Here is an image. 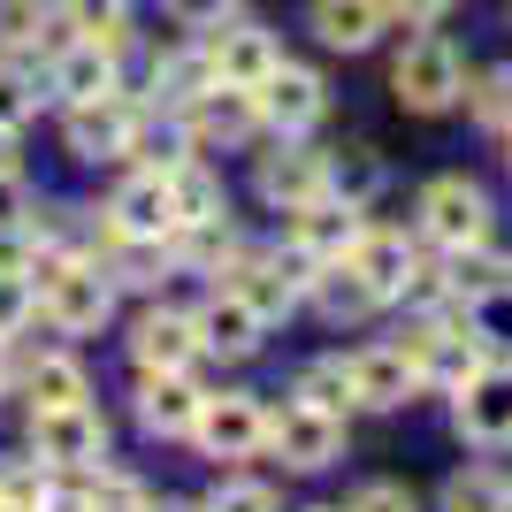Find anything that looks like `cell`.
Segmentation results:
<instances>
[{"label": "cell", "mask_w": 512, "mask_h": 512, "mask_svg": "<svg viewBox=\"0 0 512 512\" xmlns=\"http://www.w3.org/2000/svg\"><path fill=\"white\" fill-rule=\"evenodd\" d=\"M31 314H39V283L31 276H0V337H16Z\"/></svg>", "instance_id": "37"}, {"label": "cell", "mask_w": 512, "mask_h": 512, "mask_svg": "<svg viewBox=\"0 0 512 512\" xmlns=\"http://www.w3.org/2000/svg\"><path fill=\"white\" fill-rule=\"evenodd\" d=\"M23 214H31V207H23V176L8 169V176H0V230H16Z\"/></svg>", "instance_id": "43"}, {"label": "cell", "mask_w": 512, "mask_h": 512, "mask_svg": "<svg viewBox=\"0 0 512 512\" xmlns=\"http://www.w3.org/2000/svg\"><path fill=\"white\" fill-rule=\"evenodd\" d=\"M23 390H31V413H54V406H85L92 383H85V367L69 360V352H46V360L23 367Z\"/></svg>", "instance_id": "25"}, {"label": "cell", "mask_w": 512, "mask_h": 512, "mask_svg": "<svg viewBox=\"0 0 512 512\" xmlns=\"http://www.w3.org/2000/svg\"><path fill=\"white\" fill-rule=\"evenodd\" d=\"M169 207H176V230H192V222H222L230 199H222V184L199 161H184V169H169Z\"/></svg>", "instance_id": "27"}, {"label": "cell", "mask_w": 512, "mask_h": 512, "mask_svg": "<svg viewBox=\"0 0 512 512\" xmlns=\"http://www.w3.org/2000/svg\"><path fill=\"white\" fill-rule=\"evenodd\" d=\"M367 207H344V199H314V207H299L291 214V245H299L306 260H352V245L367 237V222H360Z\"/></svg>", "instance_id": "16"}, {"label": "cell", "mask_w": 512, "mask_h": 512, "mask_svg": "<svg viewBox=\"0 0 512 512\" xmlns=\"http://www.w3.org/2000/svg\"><path fill=\"white\" fill-rule=\"evenodd\" d=\"M130 360L146 367V375H192V360H199V321L176 314V306L138 314V329H130Z\"/></svg>", "instance_id": "14"}, {"label": "cell", "mask_w": 512, "mask_h": 512, "mask_svg": "<svg viewBox=\"0 0 512 512\" xmlns=\"http://www.w3.org/2000/svg\"><path fill=\"white\" fill-rule=\"evenodd\" d=\"M31 260H39V237L23 230H0V276H31Z\"/></svg>", "instance_id": "41"}, {"label": "cell", "mask_w": 512, "mask_h": 512, "mask_svg": "<svg viewBox=\"0 0 512 512\" xmlns=\"http://www.w3.org/2000/svg\"><path fill=\"white\" fill-rule=\"evenodd\" d=\"M375 192H383V161H375L367 146H344V153H329V169H321V199L367 207Z\"/></svg>", "instance_id": "26"}, {"label": "cell", "mask_w": 512, "mask_h": 512, "mask_svg": "<svg viewBox=\"0 0 512 512\" xmlns=\"http://www.w3.org/2000/svg\"><path fill=\"white\" fill-rule=\"evenodd\" d=\"M62 8H69V31L85 46H107V54L130 46V8L123 0H62Z\"/></svg>", "instance_id": "29"}, {"label": "cell", "mask_w": 512, "mask_h": 512, "mask_svg": "<svg viewBox=\"0 0 512 512\" xmlns=\"http://www.w3.org/2000/svg\"><path fill=\"white\" fill-rule=\"evenodd\" d=\"M268 451H283V467L299 474H321L344 459V413H321L306 406V398H283L276 413H268Z\"/></svg>", "instance_id": "5"}, {"label": "cell", "mask_w": 512, "mask_h": 512, "mask_svg": "<svg viewBox=\"0 0 512 512\" xmlns=\"http://www.w3.org/2000/svg\"><path fill=\"white\" fill-rule=\"evenodd\" d=\"M31 283H39V314L62 329V337H92L115 306V276L100 260H77V253H46L31 260Z\"/></svg>", "instance_id": "1"}, {"label": "cell", "mask_w": 512, "mask_h": 512, "mask_svg": "<svg viewBox=\"0 0 512 512\" xmlns=\"http://www.w3.org/2000/svg\"><path fill=\"white\" fill-rule=\"evenodd\" d=\"M253 107H260V123L276 130V138H299V130L321 123L329 85H321L314 69H299V62H276V69H268V85L253 92Z\"/></svg>", "instance_id": "9"}, {"label": "cell", "mask_w": 512, "mask_h": 512, "mask_svg": "<svg viewBox=\"0 0 512 512\" xmlns=\"http://www.w3.org/2000/svg\"><path fill=\"white\" fill-rule=\"evenodd\" d=\"M107 222H115V230L123 237H153V245H161V237H176V207H169V176H130L123 192L107 199Z\"/></svg>", "instance_id": "17"}, {"label": "cell", "mask_w": 512, "mask_h": 512, "mask_svg": "<svg viewBox=\"0 0 512 512\" xmlns=\"http://www.w3.org/2000/svg\"><path fill=\"white\" fill-rule=\"evenodd\" d=\"M344 512H421V505H413V490H406V482H367V490L352 497Z\"/></svg>", "instance_id": "40"}, {"label": "cell", "mask_w": 512, "mask_h": 512, "mask_svg": "<svg viewBox=\"0 0 512 512\" xmlns=\"http://www.w3.org/2000/svg\"><path fill=\"white\" fill-rule=\"evenodd\" d=\"M16 169V130H0V176Z\"/></svg>", "instance_id": "45"}, {"label": "cell", "mask_w": 512, "mask_h": 512, "mask_svg": "<svg viewBox=\"0 0 512 512\" xmlns=\"http://www.w3.org/2000/svg\"><path fill=\"white\" fill-rule=\"evenodd\" d=\"M444 291H451L459 306H474V299H497V291H512V260L482 253V245H459V253L444 260Z\"/></svg>", "instance_id": "24"}, {"label": "cell", "mask_w": 512, "mask_h": 512, "mask_svg": "<svg viewBox=\"0 0 512 512\" xmlns=\"http://www.w3.org/2000/svg\"><path fill=\"white\" fill-rule=\"evenodd\" d=\"M467 100H474V123H490V130H505V138H512V69H490Z\"/></svg>", "instance_id": "35"}, {"label": "cell", "mask_w": 512, "mask_h": 512, "mask_svg": "<svg viewBox=\"0 0 512 512\" xmlns=\"http://www.w3.org/2000/svg\"><path fill=\"white\" fill-rule=\"evenodd\" d=\"M390 16H406V23H421V31H428V23L451 16V0H390Z\"/></svg>", "instance_id": "44"}, {"label": "cell", "mask_w": 512, "mask_h": 512, "mask_svg": "<svg viewBox=\"0 0 512 512\" xmlns=\"http://www.w3.org/2000/svg\"><path fill=\"white\" fill-rule=\"evenodd\" d=\"M505 490H512V482H505Z\"/></svg>", "instance_id": "50"}, {"label": "cell", "mask_w": 512, "mask_h": 512, "mask_svg": "<svg viewBox=\"0 0 512 512\" xmlns=\"http://www.w3.org/2000/svg\"><path fill=\"white\" fill-rule=\"evenodd\" d=\"M444 512H512V490L497 482V474H451V490H444Z\"/></svg>", "instance_id": "33"}, {"label": "cell", "mask_w": 512, "mask_h": 512, "mask_svg": "<svg viewBox=\"0 0 512 512\" xmlns=\"http://www.w3.org/2000/svg\"><path fill=\"white\" fill-rule=\"evenodd\" d=\"M146 512H207V505H176V497H161V505H146Z\"/></svg>", "instance_id": "48"}, {"label": "cell", "mask_w": 512, "mask_h": 512, "mask_svg": "<svg viewBox=\"0 0 512 512\" xmlns=\"http://www.w3.org/2000/svg\"><path fill=\"white\" fill-rule=\"evenodd\" d=\"M169 245H176L184 260H192V268H207V276H230L237 260H245V253H237V230H230V214H222V222H192V230H176Z\"/></svg>", "instance_id": "28"}, {"label": "cell", "mask_w": 512, "mask_h": 512, "mask_svg": "<svg viewBox=\"0 0 512 512\" xmlns=\"http://www.w3.org/2000/svg\"><path fill=\"white\" fill-rule=\"evenodd\" d=\"M390 92L413 107V115H444V107L467 100V62H459V46L451 39H413L390 69Z\"/></svg>", "instance_id": "3"}, {"label": "cell", "mask_w": 512, "mask_h": 512, "mask_svg": "<svg viewBox=\"0 0 512 512\" xmlns=\"http://www.w3.org/2000/svg\"><path fill=\"white\" fill-rule=\"evenodd\" d=\"M421 237L444 245V253L482 245V237H490V192L467 184V176H436V184L421 192Z\"/></svg>", "instance_id": "6"}, {"label": "cell", "mask_w": 512, "mask_h": 512, "mask_svg": "<svg viewBox=\"0 0 512 512\" xmlns=\"http://www.w3.org/2000/svg\"><path fill=\"white\" fill-rule=\"evenodd\" d=\"M176 23H192V31H214V23L230 16V0H161Z\"/></svg>", "instance_id": "42"}, {"label": "cell", "mask_w": 512, "mask_h": 512, "mask_svg": "<svg viewBox=\"0 0 512 512\" xmlns=\"http://www.w3.org/2000/svg\"><path fill=\"white\" fill-rule=\"evenodd\" d=\"M306 291H314V306H321L329 321H360V314H375V306H383V299L360 283V268H352V260H321L314 276H306Z\"/></svg>", "instance_id": "23"}, {"label": "cell", "mask_w": 512, "mask_h": 512, "mask_svg": "<svg viewBox=\"0 0 512 512\" xmlns=\"http://www.w3.org/2000/svg\"><path fill=\"white\" fill-rule=\"evenodd\" d=\"M54 92H62L69 107H77V100H100V92H115V54H107V46L69 39L62 54H54Z\"/></svg>", "instance_id": "22"}, {"label": "cell", "mask_w": 512, "mask_h": 512, "mask_svg": "<svg viewBox=\"0 0 512 512\" xmlns=\"http://www.w3.org/2000/svg\"><path fill=\"white\" fill-rule=\"evenodd\" d=\"M138 107L123 100V92H100V100H77L69 107V153L77 161H123L130 138H138Z\"/></svg>", "instance_id": "10"}, {"label": "cell", "mask_w": 512, "mask_h": 512, "mask_svg": "<svg viewBox=\"0 0 512 512\" xmlns=\"http://www.w3.org/2000/svg\"><path fill=\"white\" fill-rule=\"evenodd\" d=\"M291 398H306V406H321V413H344V406H352V375H344V360H314Z\"/></svg>", "instance_id": "34"}, {"label": "cell", "mask_w": 512, "mask_h": 512, "mask_svg": "<svg viewBox=\"0 0 512 512\" xmlns=\"http://www.w3.org/2000/svg\"><path fill=\"white\" fill-rule=\"evenodd\" d=\"M39 8H46V0H0V46L39 39Z\"/></svg>", "instance_id": "39"}, {"label": "cell", "mask_w": 512, "mask_h": 512, "mask_svg": "<svg viewBox=\"0 0 512 512\" xmlns=\"http://www.w3.org/2000/svg\"><path fill=\"white\" fill-rule=\"evenodd\" d=\"M344 375H352V406H367V413H398L413 390H421L406 344H367V352L344 360Z\"/></svg>", "instance_id": "13"}, {"label": "cell", "mask_w": 512, "mask_h": 512, "mask_svg": "<svg viewBox=\"0 0 512 512\" xmlns=\"http://www.w3.org/2000/svg\"><path fill=\"white\" fill-rule=\"evenodd\" d=\"M207 512H283V505H276V490H268V482H245V474H237V482H214Z\"/></svg>", "instance_id": "36"}, {"label": "cell", "mask_w": 512, "mask_h": 512, "mask_svg": "<svg viewBox=\"0 0 512 512\" xmlns=\"http://www.w3.org/2000/svg\"><path fill=\"white\" fill-rule=\"evenodd\" d=\"M390 23V0H314V39L337 54H367Z\"/></svg>", "instance_id": "20"}, {"label": "cell", "mask_w": 512, "mask_h": 512, "mask_svg": "<svg viewBox=\"0 0 512 512\" xmlns=\"http://www.w3.org/2000/svg\"><path fill=\"white\" fill-rule=\"evenodd\" d=\"M406 360H413V375H421V383L459 390L474 367H490L497 352H490V337H482V329L459 314V299H451V306H436V314H428L421 329L406 337Z\"/></svg>", "instance_id": "2"}, {"label": "cell", "mask_w": 512, "mask_h": 512, "mask_svg": "<svg viewBox=\"0 0 512 512\" xmlns=\"http://www.w3.org/2000/svg\"><path fill=\"white\" fill-rule=\"evenodd\" d=\"M54 505V467L46 459H0V512H46Z\"/></svg>", "instance_id": "30"}, {"label": "cell", "mask_w": 512, "mask_h": 512, "mask_svg": "<svg viewBox=\"0 0 512 512\" xmlns=\"http://www.w3.org/2000/svg\"><path fill=\"white\" fill-rule=\"evenodd\" d=\"M199 352H222V360H245V352H260V329H268V321L253 314V306L237 299L230 283H222V291H214L207 306H199Z\"/></svg>", "instance_id": "18"}, {"label": "cell", "mask_w": 512, "mask_h": 512, "mask_svg": "<svg viewBox=\"0 0 512 512\" xmlns=\"http://www.w3.org/2000/svg\"><path fill=\"white\" fill-rule=\"evenodd\" d=\"M214 85V69H207V46H184V54H169V62L153 69V92L169 107H184V100H199V92Z\"/></svg>", "instance_id": "31"}, {"label": "cell", "mask_w": 512, "mask_h": 512, "mask_svg": "<svg viewBox=\"0 0 512 512\" xmlns=\"http://www.w3.org/2000/svg\"><path fill=\"white\" fill-rule=\"evenodd\" d=\"M31 107H39V85H31L23 69H8V62H0V130H16L23 115H31Z\"/></svg>", "instance_id": "38"}, {"label": "cell", "mask_w": 512, "mask_h": 512, "mask_svg": "<svg viewBox=\"0 0 512 512\" xmlns=\"http://www.w3.org/2000/svg\"><path fill=\"white\" fill-rule=\"evenodd\" d=\"M192 444L207 459H253L268 444V406L253 390H222V398H199V421H192Z\"/></svg>", "instance_id": "8"}, {"label": "cell", "mask_w": 512, "mask_h": 512, "mask_svg": "<svg viewBox=\"0 0 512 512\" xmlns=\"http://www.w3.org/2000/svg\"><path fill=\"white\" fill-rule=\"evenodd\" d=\"M314 512H337V505H314Z\"/></svg>", "instance_id": "49"}, {"label": "cell", "mask_w": 512, "mask_h": 512, "mask_svg": "<svg viewBox=\"0 0 512 512\" xmlns=\"http://www.w3.org/2000/svg\"><path fill=\"white\" fill-rule=\"evenodd\" d=\"M77 497H85L92 512H146V490H138L123 467H107V459L85 467V490H77Z\"/></svg>", "instance_id": "32"}, {"label": "cell", "mask_w": 512, "mask_h": 512, "mask_svg": "<svg viewBox=\"0 0 512 512\" xmlns=\"http://www.w3.org/2000/svg\"><path fill=\"white\" fill-rule=\"evenodd\" d=\"M352 268H360V283L375 299H406V283L421 276V260H413V245L398 230H367L360 245H352Z\"/></svg>", "instance_id": "19"}, {"label": "cell", "mask_w": 512, "mask_h": 512, "mask_svg": "<svg viewBox=\"0 0 512 512\" xmlns=\"http://www.w3.org/2000/svg\"><path fill=\"white\" fill-rule=\"evenodd\" d=\"M31 459H46L54 474H85L107 459V421L100 406H54V413H31Z\"/></svg>", "instance_id": "4"}, {"label": "cell", "mask_w": 512, "mask_h": 512, "mask_svg": "<svg viewBox=\"0 0 512 512\" xmlns=\"http://www.w3.org/2000/svg\"><path fill=\"white\" fill-rule=\"evenodd\" d=\"M276 39L260 31V23H214V39H207V69H214V85H237V92H260L268 85V69H276Z\"/></svg>", "instance_id": "11"}, {"label": "cell", "mask_w": 512, "mask_h": 512, "mask_svg": "<svg viewBox=\"0 0 512 512\" xmlns=\"http://www.w3.org/2000/svg\"><path fill=\"white\" fill-rule=\"evenodd\" d=\"M46 512H92V505H85V497H54Z\"/></svg>", "instance_id": "47"}, {"label": "cell", "mask_w": 512, "mask_h": 512, "mask_svg": "<svg viewBox=\"0 0 512 512\" xmlns=\"http://www.w3.org/2000/svg\"><path fill=\"white\" fill-rule=\"evenodd\" d=\"M199 421V383L192 375H146L138 383V428L146 436H192Z\"/></svg>", "instance_id": "21"}, {"label": "cell", "mask_w": 512, "mask_h": 512, "mask_svg": "<svg viewBox=\"0 0 512 512\" xmlns=\"http://www.w3.org/2000/svg\"><path fill=\"white\" fill-rule=\"evenodd\" d=\"M176 123H184L192 146H245L260 130V107H253V92H237V85H207L199 100L176 107Z\"/></svg>", "instance_id": "12"}, {"label": "cell", "mask_w": 512, "mask_h": 512, "mask_svg": "<svg viewBox=\"0 0 512 512\" xmlns=\"http://www.w3.org/2000/svg\"><path fill=\"white\" fill-rule=\"evenodd\" d=\"M8 383H16V367H8V337H0V398H8Z\"/></svg>", "instance_id": "46"}, {"label": "cell", "mask_w": 512, "mask_h": 512, "mask_svg": "<svg viewBox=\"0 0 512 512\" xmlns=\"http://www.w3.org/2000/svg\"><path fill=\"white\" fill-rule=\"evenodd\" d=\"M321 169H329V153H314V146H291V138H283L276 153H260L253 184H260V199H268V207L299 214V207H314V199H321Z\"/></svg>", "instance_id": "15"}, {"label": "cell", "mask_w": 512, "mask_h": 512, "mask_svg": "<svg viewBox=\"0 0 512 512\" xmlns=\"http://www.w3.org/2000/svg\"><path fill=\"white\" fill-rule=\"evenodd\" d=\"M451 398H459V406H451V421H459V436H467V444H482V451H505V444H512V360L474 367Z\"/></svg>", "instance_id": "7"}]
</instances>
